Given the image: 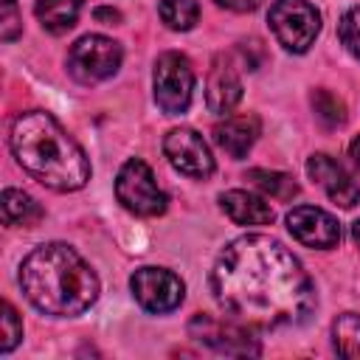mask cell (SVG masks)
<instances>
[{
  "label": "cell",
  "mask_w": 360,
  "mask_h": 360,
  "mask_svg": "<svg viewBox=\"0 0 360 360\" xmlns=\"http://www.w3.org/2000/svg\"><path fill=\"white\" fill-rule=\"evenodd\" d=\"M211 290L231 318L262 329L298 326L315 309V290L301 262L264 233L239 236L217 256Z\"/></svg>",
  "instance_id": "1"
},
{
  "label": "cell",
  "mask_w": 360,
  "mask_h": 360,
  "mask_svg": "<svg viewBox=\"0 0 360 360\" xmlns=\"http://www.w3.org/2000/svg\"><path fill=\"white\" fill-rule=\"evenodd\" d=\"M22 172L53 191H76L90 180V160L51 112H20L8 135Z\"/></svg>",
  "instance_id": "2"
},
{
  "label": "cell",
  "mask_w": 360,
  "mask_h": 360,
  "mask_svg": "<svg viewBox=\"0 0 360 360\" xmlns=\"http://www.w3.org/2000/svg\"><path fill=\"white\" fill-rule=\"evenodd\" d=\"M20 287L39 312L56 318L82 315L98 298L96 273L73 248L62 242L39 245L22 259Z\"/></svg>",
  "instance_id": "3"
},
{
  "label": "cell",
  "mask_w": 360,
  "mask_h": 360,
  "mask_svg": "<svg viewBox=\"0 0 360 360\" xmlns=\"http://www.w3.org/2000/svg\"><path fill=\"white\" fill-rule=\"evenodd\" d=\"M267 22L278 45L292 53H304L321 31V14L309 0H273Z\"/></svg>",
  "instance_id": "4"
},
{
  "label": "cell",
  "mask_w": 360,
  "mask_h": 360,
  "mask_svg": "<svg viewBox=\"0 0 360 360\" xmlns=\"http://www.w3.org/2000/svg\"><path fill=\"white\" fill-rule=\"evenodd\" d=\"M115 197L127 211H132L138 217H158L166 211V202H169L163 188L158 186L152 169L138 158H132L121 166V172L115 177Z\"/></svg>",
  "instance_id": "5"
},
{
  "label": "cell",
  "mask_w": 360,
  "mask_h": 360,
  "mask_svg": "<svg viewBox=\"0 0 360 360\" xmlns=\"http://www.w3.org/2000/svg\"><path fill=\"white\" fill-rule=\"evenodd\" d=\"M152 84H155V101L166 115L186 112L188 104H191V93H194L191 62L177 51L160 53L158 62H155Z\"/></svg>",
  "instance_id": "6"
},
{
  "label": "cell",
  "mask_w": 360,
  "mask_h": 360,
  "mask_svg": "<svg viewBox=\"0 0 360 360\" xmlns=\"http://www.w3.org/2000/svg\"><path fill=\"white\" fill-rule=\"evenodd\" d=\"M121 65V48L110 37L87 34L68 51V70L82 84H96L110 79Z\"/></svg>",
  "instance_id": "7"
},
{
  "label": "cell",
  "mask_w": 360,
  "mask_h": 360,
  "mask_svg": "<svg viewBox=\"0 0 360 360\" xmlns=\"http://www.w3.org/2000/svg\"><path fill=\"white\" fill-rule=\"evenodd\" d=\"M188 335L197 343H202V346H208V349H214L219 354H242V357H248V354H259L262 352V346L256 343V338L245 326H239L233 321H217L211 315H194L188 321Z\"/></svg>",
  "instance_id": "8"
},
{
  "label": "cell",
  "mask_w": 360,
  "mask_h": 360,
  "mask_svg": "<svg viewBox=\"0 0 360 360\" xmlns=\"http://www.w3.org/2000/svg\"><path fill=\"white\" fill-rule=\"evenodd\" d=\"M132 295L135 301L146 309V312H172L174 307H180L183 301V281L180 276H174L172 270L163 267H141L132 273L129 278Z\"/></svg>",
  "instance_id": "9"
},
{
  "label": "cell",
  "mask_w": 360,
  "mask_h": 360,
  "mask_svg": "<svg viewBox=\"0 0 360 360\" xmlns=\"http://www.w3.org/2000/svg\"><path fill=\"white\" fill-rule=\"evenodd\" d=\"M163 152H166L169 163L186 177L202 180L214 172V158H211L208 143L202 141L200 132H194L188 127L169 129L166 138H163Z\"/></svg>",
  "instance_id": "10"
},
{
  "label": "cell",
  "mask_w": 360,
  "mask_h": 360,
  "mask_svg": "<svg viewBox=\"0 0 360 360\" xmlns=\"http://www.w3.org/2000/svg\"><path fill=\"white\" fill-rule=\"evenodd\" d=\"M287 228L290 233L307 245V248H335L340 242V225L332 214H326L323 208L315 205H298L287 214Z\"/></svg>",
  "instance_id": "11"
},
{
  "label": "cell",
  "mask_w": 360,
  "mask_h": 360,
  "mask_svg": "<svg viewBox=\"0 0 360 360\" xmlns=\"http://www.w3.org/2000/svg\"><path fill=\"white\" fill-rule=\"evenodd\" d=\"M307 174L326 191V197L332 202H338L340 208H352L360 202V186L349 177V172L329 155L318 152L307 160Z\"/></svg>",
  "instance_id": "12"
},
{
  "label": "cell",
  "mask_w": 360,
  "mask_h": 360,
  "mask_svg": "<svg viewBox=\"0 0 360 360\" xmlns=\"http://www.w3.org/2000/svg\"><path fill=\"white\" fill-rule=\"evenodd\" d=\"M239 98H242V82H239L233 65H231L225 56H219V59L211 65V70H208L205 104H208L211 112L225 115V112H231V110L239 104Z\"/></svg>",
  "instance_id": "13"
},
{
  "label": "cell",
  "mask_w": 360,
  "mask_h": 360,
  "mask_svg": "<svg viewBox=\"0 0 360 360\" xmlns=\"http://www.w3.org/2000/svg\"><path fill=\"white\" fill-rule=\"evenodd\" d=\"M259 138V118L256 115H231L222 124L214 127V141L217 146L231 155L233 160L245 158L250 152V146Z\"/></svg>",
  "instance_id": "14"
},
{
  "label": "cell",
  "mask_w": 360,
  "mask_h": 360,
  "mask_svg": "<svg viewBox=\"0 0 360 360\" xmlns=\"http://www.w3.org/2000/svg\"><path fill=\"white\" fill-rule=\"evenodd\" d=\"M222 211L236 222V225H270L273 222V208L270 202H264L262 197L242 191V188H231L219 197Z\"/></svg>",
  "instance_id": "15"
},
{
  "label": "cell",
  "mask_w": 360,
  "mask_h": 360,
  "mask_svg": "<svg viewBox=\"0 0 360 360\" xmlns=\"http://www.w3.org/2000/svg\"><path fill=\"white\" fill-rule=\"evenodd\" d=\"M82 3L84 0H37L34 11H37V20L42 22L45 31L65 34V31H70L76 25Z\"/></svg>",
  "instance_id": "16"
},
{
  "label": "cell",
  "mask_w": 360,
  "mask_h": 360,
  "mask_svg": "<svg viewBox=\"0 0 360 360\" xmlns=\"http://www.w3.org/2000/svg\"><path fill=\"white\" fill-rule=\"evenodd\" d=\"M3 219L6 225H22L31 228L42 219V208L37 205L34 197H28L20 188H6L3 191Z\"/></svg>",
  "instance_id": "17"
},
{
  "label": "cell",
  "mask_w": 360,
  "mask_h": 360,
  "mask_svg": "<svg viewBox=\"0 0 360 360\" xmlns=\"http://www.w3.org/2000/svg\"><path fill=\"white\" fill-rule=\"evenodd\" d=\"M332 340L340 357H360V315H338V321L332 323Z\"/></svg>",
  "instance_id": "18"
},
{
  "label": "cell",
  "mask_w": 360,
  "mask_h": 360,
  "mask_svg": "<svg viewBox=\"0 0 360 360\" xmlns=\"http://www.w3.org/2000/svg\"><path fill=\"white\" fill-rule=\"evenodd\" d=\"M248 180H250L259 191L270 194L273 200H292V197L298 194V183H295L290 174H281V172L250 169V172H248Z\"/></svg>",
  "instance_id": "19"
},
{
  "label": "cell",
  "mask_w": 360,
  "mask_h": 360,
  "mask_svg": "<svg viewBox=\"0 0 360 360\" xmlns=\"http://www.w3.org/2000/svg\"><path fill=\"white\" fill-rule=\"evenodd\" d=\"M158 14L172 31H188L194 28L200 17V3L197 0H160Z\"/></svg>",
  "instance_id": "20"
},
{
  "label": "cell",
  "mask_w": 360,
  "mask_h": 360,
  "mask_svg": "<svg viewBox=\"0 0 360 360\" xmlns=\"http://www.w3.org/2000/svg\"><path fill=\"white\" fill-rule=\"evenodd\" d=\"M312 107H315L318 118H321L326 127H338V124L346 121V107H343V101H340L335 93H329V90H315V93H312Z\"/></svg>",
  "instance_id": "21"
},
{
  "label": "cell",
  "mask_w": 360,
  "mask_h": 360,
  "mask_svg": "<svg viewBox=\"0 0 360 360\" xmlns=\"http://www.w3.org/2000/svg\"><path fill=\"white\" fill-rule=\"evenodd\" d=\"M338 37H340V42L346 45V51L360 59V6H352V8L340 17Z\"/></svg>",
  "instance_id": "22"
},
{
  "label": "cell",
  "mask_w": 360,
  "mask_h": 360,
  "mask_svg": "<svg viewBox=\"0 0 360 360\" xmlns=\"http://www.w3.org/2000/svg\"><path fill=\"white\" fill-rule=\"evenodd\" d=\"M20 338H22L20 315H17V309H14L8 301H3V338H0V352H3V354L11 352V349L20 343Z\"/></svg>",
  "instance_id": "23"
},
{
  "label": "cell",
  "mask_w": 360,
  "mask_h": 360,
  "mask_svg": "<svg viewBox=\"0 0 360 360\" xmlns=\"http://www.w3.org/2000/svg\"><path fill=\"white\" fill-rule=\"evenodd\" d=\"M20 17H17V0H3V20H0V37L11 42L20 34Z\"/></svg>",
  "instance_id": "24"
},
{
  "label": "cell",
  "mask_w": 360,
  "mask_h": 360,
  "mask_svg": "<svg viewBox=\"0 0 360 360\" xmlns=\"http://www.w3.org/2000/svg\"><path fill=\"white\" fill-rule=\"evenodd\" d=\"M259 3H262V0H217V6H222V8H228V11H239V14L259 8Z\"/></svg>",
  "instance_id": "25"
},
{
  "label": "cell",
  "mask_w": 360,
  "mask_h": 360,
  "mask_svg": "<svg viewBox=\"0 0 360 360\" xmlns=\"http://www.w3.org/2000/svg\"><path fill=\"white\" fill-rule=\"evenodd\" d=\"M93 17H96L98 22H107V25H112V22H118V20H121V14H118L115 8H96V11H93Z\"/></svg>",
  "instance_id": "26"
},
{
  "label": "cell",
  "mask_w": 360,
  "mask_h": 360,
  "mask_svg": "<svg viewBox=\"0 0 360 360\" xmlns=\"http://www.w3.org/2000/svg\"><path fill=\"white\" fill-rule=\"evenodd\" d=\"M349 155H352V160L360 166V135L352 141V146H349Z\"/></svg>",
  "instance_id": "27"
},
{
  "label": "cell",
  "mask_w": 360,
  "mask_h": 360,
  "mask_svg": "<svg viewBox=\"0 0 360 360\" xmlns=\"http://www.w3.org/2000/svg\"><path fill=\"white\" fill-rule=\"evenodd\" d=\"M352 239H354V245L360 248V219H357V222L352 225Z\"/></svg>",
  "instance_id": "28"
}]
</instances>
